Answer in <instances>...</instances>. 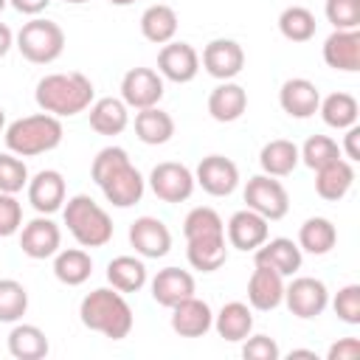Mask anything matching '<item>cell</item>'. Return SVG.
Here are the masks:
<instances>
[{"instance_id":"1","label":"cell","mask_w":360,"mask_h":360,"mask_svg":"<svg viewBox=\"0 0 360 360\" xmlns=\"http://www.w3.org/2000/svg\"><path fill=\"white\" fill-rule=\"evenodd\" d=\"M93 96H96L93 82L79 70L48 73L37 82V90H34L39 110L51 112L56 118H70V115L84 112L93 104Z\"/></svg>"},{"instance_id":"2","label":"cell","mask_w":360,"mask_h":360,"mask_svg":"<svg viewBox=\"0 0 360 360\" xmlns=\"http://www.w3.org/2000/svg\"><path fill=\"white\" fill-rule=\"evenodd\" d=\"M79 318L87 329L110 340H124L132 332V307L115 287H98L87 292L79 304Z\"/></svg>"},{"instance_id":"3","label":"cell","mask_w":360,"mask_h":360,"mask_svg":"<svg viewBox=\"0 0 360 360\" xmlns=\"http://www.w3.org/2000/svg\"><path fill=\"white\" fill-rule=\"evenodd\" d=\"M62 135H65L62 121L51 112H37V115L17 118L3 132L6 149L20 155V158H34V155H45V152L56 149L62 143Z\"/></svg>"},{"instance_id":"4","label":"cell","mask_w":360,"mask_h":360,"mask_svg":"<svg viewBox=\"0 0 360 360\" xmlns=\"http://www.w3.org/2000/svg\"><path fill=\"white\" fill-rule=\"evenodd\" d=\"M65 225L70 236L82 248H104L112 239V219L110 214L87 194H76L62 205Z\"/></svg>"},{"instance_id":"5","label":"cell","mask_w":360,"mask_h":360,"mask_svg":"<svg viewBox=\"0 0 360 360\" xmlns=\"http://www.w3.org/2000/svg\"><path fill=\"white\" fill-rule=\"evenodd\" d=\"M14 42H17V51L28 62H34V65H51L65 51V31L53 20L34 17V20L22 22V28L17 31Z\"/></svg>"},{"instance_id":"6","label":"cell","mask_w":360,"mask_h":360,"mask_svg":"<svg viewBox=\"0 0 360 360\" xmlns=\"http://www.w3.org/2000/svg\"><path fill=\"white\" fill-rule=\"evenodd\" d=\"M245 202L250 211L262 214L267 222H276V219H284L287 211H290V194L287 188L281 186L278 177H270V174H253L248 183H245Z\"/></svg>"},{"instance_id":"7","label":"cell","mask_w":360,"mask_h":360,"mask_svg":"<svg viewBox=\"0 0 360 360\" xmlns=\"http://www.w3.org/2000/svg\"><path fill=\"white\" fill-rule=\"evenodd\" d=\"M194 172L177 160H163L149 172V188L163 202H186L194 194Z\"/></svg>"},{"instance_id":"8","label":"cell","mask_w":360,"mask_h":360,"mask_svg":"<svg viewBox=\"0 0 360 360\" xmlns=\"http://www.w3.org/2000/svg\"><path fill=\"white\" fill-rule=\"evenodd\" d=\"M284 304L295 318L309 321V318H318L329 307V290L321 278L298 276L290 284H284Z\"/></svg>"},{"instance_id":"9","label":"cell","mask_w":360,"mask_h":360,"mask_svg":"<svg viewBox=\"0 0 360 360\" xmlns=\"http://www.w3.org/2000/svg\"><path fill=\"white\" fill-rule=\"evenodd\" d=\"M163 98V76L152 68H129L121 79V101L132 110L158 107Z\"/></svg>"},{"instance_id":"10","label":"cell","mask_w":360,"mask_h":360,"mask_svg":"<svg viewBox=\"0 0 360 360\" xmlns=\"http://www.w3.org/2000/svg\"><path fill=\"white\" fill-rule=\"evenodd\" d=\"M194 183L211 197H228L239 186V169L225 155H208L194 169Z\"/></svg>"},{"instance_id":"11","label":"cell","mask_w":360,"mask_h":360,"mask_svg":"<svg viewBox=\"0 0 360 360\" xmlns=\"http://www.w3.org/2000/svg\"><path fill=\"white\" fill-rule=\"evenodd\" d=\"M200 62H202V68H205L208 76H214L219 82H231L245 68V51H242V45L236 39L219 37V39H211L202 48V59Z\"/></svg>"},{"instance_id":"12","label":"cell","mask_w":360,"mask_h":360,"mask_svg":"<svg viewBox=\"0 0 360 360\" xmlns=\"http://www.w3.org/2000/svg\"><path fill=\"white\" fill-rule=\"evenodd\" d=\"M104 200L115 208H132L135 202H141L143 191H146V180L143 174L132 166V163H124L118 166L112 174H107L101 183H98Z\"/></svg>"},{"instance_id":"13","label":"cell","mask_w":360,"mask_h":360,"mask_svg":"<svg viewBox=\"0 0 360 360\" xmlns=\"http://www.w3.org/2000/svg\"><path fill=\"white\" fill-rule=\"evenodd\" d=\"M158 73L174 84H188L200 73V53L188 42H166L158 53Z\"/></svg>"},{"instance_id":"14","label":"cell","mask_w":360,"mask_h":360,"mask_svg":"<svg viewBox=\"0 0 360 360\" xmlns=\"http://www.w3.org/2000/svg\"><path fill=\"white\" fill-rule=\"evenodd\" d=\"M59 245H62V231L48 214H39L20 228V250L28 259H51L59 250Z\"/></svg>"},{"instance_id":"15","label":"cell","mask_w":360,"mask_h":360,"mask_svg":"<svg viewBox=\"0 0 360 360\" xmlns=\"http://www.w3.org/2000/svg\"><path fill=\"white\" fill-rule=\"evenodd\" d=\"M129 245L141 259H163L172 250V231L158 217H138L129 225Z\"/></svg>"},{"instance_id":"16","label":"cell","mask_w":360,"mask_h":360,"mask_svg":"<svg viewBox=\"0 0 360 360\" xmlns=\"http://www.w3.org/2000/svg\"><path fill=\"white\" fill-rule=\"evenodd\" d=\"M301 262H304V253L298 248V242L287 239V236H276V239H264L256 250H253V264L259 267H270L276 273H281L284 278L298 273L301 270Z\"/></svg>"},{"instance_id":"17","label":"cell","mask_w":360,"mask_h":360,"mask_svg":"<svg viewBox=\"0 0 360 360\" xmlns=\"http://www.w3.org/2000/svg\"><path fill=\"white\" fill-rule=\"evenodd\" d=\"M270 236V225L262 214L250 211V208H242L236 214H231L228 225H225V239L231 248L236 250H256L264 239Z\"/></svg>"},{"instance_id":"18","label":"cell","mask_w":360,"mask_h":360,"mask_svg":"<svg viewBox=\"0 0 360 360\" xmlns=\"http://www.w3.org/2000/svg\"><path fill=\"white\" fill-rule=\"evenodd\" d=\"M28 202L37 214H53L65 205V177L56 172V169H42L37 172L34 177H28Z\"/></svg>"},{"instance_id":"19","label":"cell","mask_w":360,"mask_h":360,"mask_svg":"<svg viewBox=\"0 0 360 360\" xmlns=\"http://www.w3.org/2000/svg\"><path fill=\"white\" fill-rule=\"evenodd\" d=\"M186 259L200 273H214L228 262V239L222 233H202L186 239Z\"/></svg>"},{"instance_id":"20","label":"cell","mask_w":360,"mask_h":360,"mask_svg":"<svg viewBox=\"0 0 360 360\" xmlns=\"http://www.w3.org/2000/svg\"><path fill=\"white\" fill-rule=\"evenodd\" d=\"M149 287H152V298L160 307H166V309H172L174 304L186 301V298H191L197 292L194 276L188 270H180V267H163V270H158Z\"/></svg>"},{"instance_id":"21","label":"cell","mask_w":360,"mask_h":360,"mask_svg":"<svg viewBox=\"0 0 360 360\" xmlns=\"http://www.w3.org/2000/svg\"><path fill=\"white\" fill-rule=\"evenodd\" d=\"M248 304L259 312H270L278 304H284V276L253 264V273L248 278Z\"/></svg>"},{"instance_id":"22","label":"cell","mask_w":360,"mask_h":360,"mask_svg":"<svg viewBox=\"0 0 360 360\" xmlns=\"http://www.w3.org/2000/svg\"><path fill=\"white\" fill-rule=\"evenodd\" d=\"M323 62L332 70H343V73L360 70V28L332 31L323 39Z\"/></svg>"},{"instance_id":"23","label":"cell","mask_w":360,"mask_h":360,"mask_svg":"<svg viewBox=\"0 0 360 360\" xmlns=\"http://www.w3.org/2000/svg\"><path fill=\"white\" fill-rule=\"evenodd\" d=\"M278 104L290 118H312L321 104V90L309 79H287L278 90Z\"/></svg>"},{"instance_id":"24","label":"cell","mask_w":360,"mask_h":360,"mask_svg":"<svg viewBox=\"0 0 360 360\" xmlns=\"http://www.w3.org/2000/svg\"><path fill=\"white\" fill-rule=\"evenodd\" d=\"M211 326H214V312L202 298L191 295L172 307V329L180 338H202Z\"/></svg>"},{"instance_id":"25","label":"cell","mask_w":360,"mask_h":360,"mask_svg":"<svg viewBox=\"0 0 360 360\" xmlns=\"http://www.w3.org/2000/svg\"><path fill=\"white\" fill-rule=\"evenodd\" d=\"M354 186V166L346 158H338L321 169H315V191L326 202H338Z\"/></svg>"},{"instance_id":"26","label":"cell","mask_w":360,"mask_h":360,"mask_svg":"<svg viewBox=\"0 0 360 360\" xmlns=\"http://www.w3.org/2000/svg\"><path fill=\"white\" fill-rule=\"evenodd\" d=\"M245 110H248V90L242 84H236L233 79L219 82L208 96V112L219 124H231V121L242 118Z\"/></svg>"},{"instance_id":"27","label":"cell","mask_w":360,"mask_h":360,"mask_svg":"<svg viewBox=\"0 0 360 360\" xmlns=\"http://www.w3.org/2000/svg\"><path fill=\"white\" fill-rule=\"evenodd\" d=\"M214 329L222 340L228 343H242L253 332V312L242 301H228L222 309L214 315Z\"/></svg>"},{"instance_id":"28","label":"cell","mask_w":360,"mask_h":360,"mask_svg":"<svg viewBox=\"0 0 360 360\" xmlns=\"http://www.w3.org/2000/svg\"><path fill=\"white\" fill-rule=\"evenodd\" d=\"M90 127L98 132V135H121L129 124V107L121 101V98H112V96H104V98H96L90 107Z\"/></svg>"},{"instance_id":"29","label":"cell","mask_w":360,"mask_h":360,"mask_svg":"<svg viewBox=\"0 0 360 360\" xmlns=\"http://www.w3.org/2000/svg\"><path fill=\"white\" fill-rule=\"evenodd\" d=\"M298 163H301L298 146L292 141H287V138H273L259 152V166L270 177H287V174L295 172Z\"/></svg>"},{"instance_id":"30","label":"cell","mask_w":360,"mask_h":360,"mask_svg":"<svg viewBox=\"0 0 360 360\" xmlns=\"http://www.w3.org/2000/svg\"><path fill=\"white\" fill-rule=\"evenodd\" d=\"M135 135L146 146H160L174 135V118L160 107H146L135 112Z\"/></svg>"},{"instance_id":"31","label":"cell","mask_w":360,"mask_h":360,"mask_svg":"<svg viewBox=\"0 0 360 360\" xmlns=\"http://www.w3.org/2000/svg\"><path fill=\"white\" fill-rule=\"evenodd\" d=\"M90 273H93V259L84 248H68V250L53 253V276L62 284L79 287L90 278Z\"/></svg>"},{"instance_id":"32","label":"cell","mask_w":360,"mask_h":360,"mask_svg":"<svg viewBox=\"0 0 360 360\" xmlns=\"http://www.w3.org/2000/svg\"><path fill=\"white\" fill-rule=\"evenodd\" d=\"M141 34L155 45H166L177 34V11L166 3H155L141 14Z\"/></svg>"},{"instance_id":"33","label":"cell","mask_w":360,"mask_h":360,"mask_svg":"<svg viewBox=\"0 0 360 360\" xmlns=\"http://www.w3.org/2000/svg\"><path fill=\"white\" fill-rule=\"evenodd\" d=\"M48 338L34 323H14L8 332V354L17 360H42L48 354Z\"/></svg>"},{"instance_id":"34","label":"cell","mask_w":360,"mask_h":360,"mask_svg":"<svg viewBox=\"0 0 360 360\" xmlns=\"http://www.w3.org/2000/svg\"><path fill=\"white\" fill-rule=\"evenodd\" d=\"M338 242V231L332 225V219L326 217H309L301 228H298V248L301 253H312V256H323L335 248Z\"/></svg>"},{"instance_id":"35","label":"cell","mask_w":360,"mask_h":360,"mask_svg":"<svg viewBox=\"0 0 360 360\" xmlns=\"http://www.w3.org/2000/svg\"><path fill=\"white\" fill-rule=\"evenodd\" d=\"M318 112H321V118H323L326 127H332V129H349V127L357 124L360 107H357V98L352 93H329L326 98H321Z\"/></svg>"},{"instance_id":"36","label":"cell","mask_w":360,"mask_h":360,"mask_svg":"<svg viewBox=\"0 0 360 360\" xmlns=\"http://www.w3.org/2000/svg\"><path fill=\"white\" fill-rule=\"evenodd\" d=\"M107 281L118 292H138L146 284V264L135 256H115L107 264Z\"/></svg>"},{"instance_id":"37","label":"cell","mask_w":360,"mask_h":360,"mask_svg":"<svg viewBox=\"0 0 360 360\" xmlns=\"http://www.w3.org/2000/svg\"><path fill=\"white\" fill-rule=\"evenodd\" d=\"M315 28H318L315 14L304 6H287L278 14V31L290 42H309L315 37Z\"/></svg>"},{"instance_id":"38","label":"cell","mask_w":360,"mask_h":360,"mask_svg":"<svg viewBox=\"0 0 360 360\" xmlns=\"http://www.w3.org/2000/svg\"><path fill=\"white\" fill-rule=\"evenodd\" d=\"M298 158H301V163L307 169L315 172V169H321V166H326V163H332V160H338L343 155H340V146L329 135H309L304 141V146L298 149Z\"/></svg>"},{"instance_id":"39","label":"cell","mask_w":360,"mask_h":360,"mask_svg":"<svg viewBox=\"0 0 360 360\" xmlns=\"http://www.w3.org/2000/svg\"><path fill=\"white\" fill-rule=\"evenodd\" d=\"M28 309V290L14 278H0V321L17 323Z\"/></svg>"},{"instance_id":"40","label":"cell","mask_w":360,"mask_h":360,"mask_svg":"<svg viewBox=\"0 0 360 360\" xmlns=\"http://www.w3.org/2000/svg\"><path fill=\"white\" fill-rule=\"evenodd\" d=\"M28 186V166L14 152H0V191L20 194Z\"/></svg>"},{"instance_id":"41","label":"cell","mask_w":360,"mask_h":360,"mask_svg":"<svg viewBox=\"0 0 360 360\" xmlns=\"http://www.w3.org/2000/svg\"><path fill=\"white\" fill-rule=\"evenodd\" d=\"M222 231H225L222 217H219L214 208H208V205L191 208V211L186 214V219H183V236H186V239L202 236V233H222Z\"/></svg>"},{"instance_id":"42","label":"cell","mask_w":360,"mask_h":360,"mask_svg":"<svg viewBox=\"0 0 360 360\" xmlns=\"http://www.w3.org/2000/svg\"><path fill=\"white\" fill-rule=\"evenodd\" d=\"M323 14L335 31L360 28V0H326Z\"/></svg>"},{"instance_id":"43","label":"cell","mask_w":360,"mask_h":360,"mask_svg":"<svg viewBox=\"0 0 360 360\" xmlns=\"http://www.w3.org/2000/svg\"><path fill=\"white\" fill-rule=\"evenodd\" d=\"M124 163H129L127 149H121V146H104V149H98L96 158H93V163H90V177H93V183L98 186L107 174H112V172H115L118 166H124Z\"/></svg>"},{"instance_id":"44","label":"cell","mask_w":360,"mask_h":360,"mask_svg":"<svg viewBox=\"0 0 360 360\" xmlns=\"http://www.w3.org/2000/svg\"><path fill=\"white\" fill-rule=\"evenodd\" d=\"M332 309L335 315L349 323V326H357L360 323V284H346L338 290L335 301H332Z\"/></svg>"},{"instance_id":"45","label":"cell","mask_w":360,"mask_h":360,"mask_svg":"<svg viewBox=\"0 0 360 360\" xmlns=\"http://www.w3.org/2000/svg\"><path fill=\"white\" fill-rule=\"evenodd\" d=\"M22 228V205L17 194H3L0 191V236H14Z\"/></svg>"},{"instance_id":"46","label":"cell","mask_w":360,"mask_h":360,"mask_svg":"<svg viewBox=\"0 0 360 360\" xmlns=\"http://www.w3.org/2000/svg\"><path fill=\"white\" fill-rule=\"evenodd\" d=\"M242 357L245 360H278V343L270 335H248L242 340Z\"/></svg>"},{"instance_id":"47","label":"cell","mask_w":360,"mask_h":360,"mask_svg":"<svg viewBox=\"0 0 360 360\" xmlns=\"http://www.w3.org/2000/svg\"><path fill=\"white\" fill-rule=\"evenodd\" d=\"M357 357H360V340L357 338H340L326 352V360H357Z\"/></svg>"},{"instance_id":"48","label":"cell","mask_w":360,"mask_h":360,"mask_svg":"<svg viewBox=\"0 0 360 360\" xmlns=\"http://www.w3.org/2000/svg\"><path fill=\"white\" fill-rule=\"evenodd\" d=\"M340 155H346L349 163H357L360 160V127H349L346 135H343V146H340Z\"/></svg>"},{"instance_id":"49","label":"cell","mask_w":360,"mask_h":360,"mask_svg":"<svg viewBox=\"0 0 360 360\" xmlns=\"http://www.w3.org/2000/svg\"><path fill=\"white\" fill-rule=\"evenodd\" d=\"M20 14H28V17H37L39 11H45L48 8V3L51 0H8Z\"/></svg>"},{"instance_id":"50","label":"cell","mask_w":360,"mask_h":360,"mask_svg":"<svg viewBox=\"0 0 360 360\" xmlns=\"http://www.w3.org/2000/svg\"><path fill=\"white\" fill-rule=\"evenodd\" d=\"M11 45H14V34H11V28L6 22H0V59L11 51Z\"/></svg>"},{"instance_id":"51","label":"cell","mask_w":360,"mask_h":360,"mask_svg":"<svg viewBox=\"0 0 360 360\" xmlns=\"http://www.w3.org/2000/svg\"><path fill=\"white\" fill-rule=\"evenodd\" d=\"M290 357H309V360H315V352H309V349H292Z\"/></svg>"},{"instance_id":"52","label":"cell","mask_w":360,"mask_h":360,"mask_svg":"<svg viewBox=\"0 0 360 360\" xmlns=\"http://www.w3.org/2000/svg\"><path fill=\"white\" fill-rule=\"evenodd\" d=\"M110 3H112V6H132L135 0H110Z\"/></svg>"},{"instance_id":"53","label":"cell","mask_w":360,"mask_h":360,"mask_svg":"<svg viewBox=\"0 0 360 360\" xmlns=\"http://www.w3.org/2000/svg\"><path fill=\"white\" fill-rule=\"evenodd\" d=\"M6 129V112H3V107H0V132Z\"/></svg>"},{"instance_id":"54","label":"cell","mask_w":360,"mask_h":360,"mask_svg":"<svg viewBox=\"0 0 360 360\" xmlns=\"http://www.w3.org/2000/svg\"><path fill=\"white\" fill-rule=\"evenodd\" d=\"M62 3H70V6H82V3H87V0H62Z\"/></svg>"},{"instance_id":"55","label":"cell","mask_w":360,"mask_h":360,"mask_svg":"<svg viewBox=\"0 0 360 360\" xmlns=\"http://www.w3.org/2000/svg\"><path fill=\"white\" fill-rule=\"evenodd\" d=\"M6 6H8V0H0V11H3V8H6Z\"/></svg>"}]
</instances>
